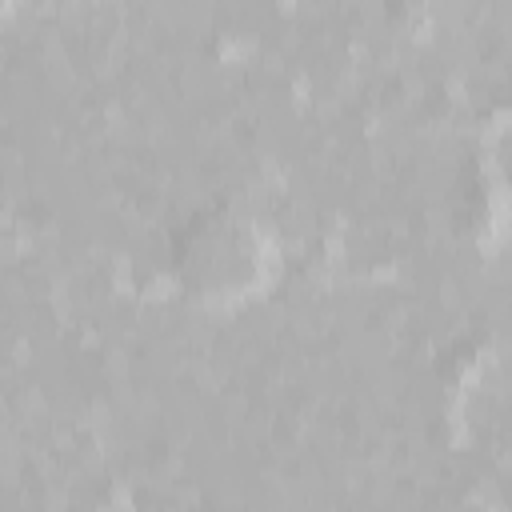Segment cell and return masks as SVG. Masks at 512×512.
<instances>
[{
  "label": "cell",
  "instance_id": "cell-1",
  "mask_svg": "<svg viewBox=\"0 0 512 512\" xmlns=\"http://www.w3.org/2000/svg\"><path fill=\"white\" fill-rule=\"evenodd\" d=\"M176 280L204 304H236L268 276V244L252 216L236 208L196 212L172 248Z\"/></svg>",
  "mask_w": 512,
  "mask_h": 512
},
{
  "label": "cell",
  "instance_id": "cell-2",
  "mask_svg": "<svg viewBox=\"0 0 512 512\" xmlns=\"http://www.w3.org/2000/svg\"><path fill=\"white\" fill-rule=\"evenodd\" d=\"M0 4H4V0H0Z\"/></svg>",
  "mask_w": 512,
  "mask_h": 512
}]
</instances>
